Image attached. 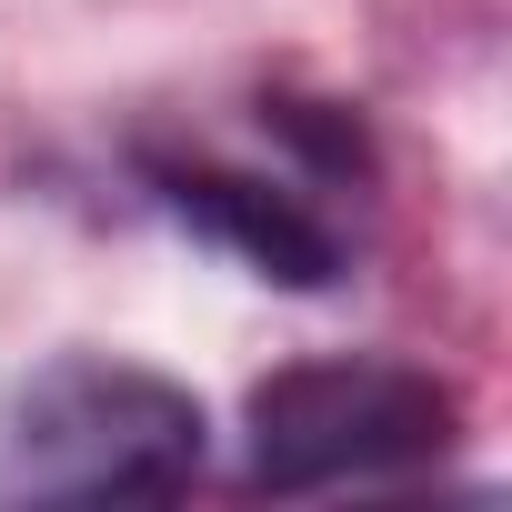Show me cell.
Here are the masks:
<instances>
[{
  "label": "cell",
  "mask_w": 512,
  "mask_h": 512,
  "mask_svg": "<svg viewBox=\"0 0 512 512\" xmlns=\"http://www.w3.org/2000/svg\"><path fill=\"white\" fill-rule=\"evenodd\" d=\"M211 422L181 382L101 352L41 362L0 412V502H161L191 492Z\"/></svg>",
  "instance_id": "obj_1"
},
{
  "label": "cell",
  "mask_w": 512,
  "mask_h": 512,
  "mask_svg": "<svg viewBox=\"0 0 512 512\" xmlns=\"http://www.w3.org/2000/svg\"><path fill=\"white\" fill-rule=\"evenodd\" d=\"M462 442V392L412 362H302L251 392V482L262 492H332L392 482Z\"/></svg>",
  "instance_id": "obj_2"
},
{
  "label": "cell",
  "mask_w": 512,
  "mask_h": 512,
  "mask_svg": "<svg viewBox=\"0 0 512 512\" xmlns=\"http://www.w3.org/2000/svg\"><path fill=\"white\" fill-rule=\"evenodd\" d=\"M151 181H161V211H171L181 231H201L211 251H231L241 272H262V282H282V292L342 282V231H332L312 201L251 181V171H221V161H161Z\"/></svg>",
  "instance_id": "obj_3"
}]
</instances>
